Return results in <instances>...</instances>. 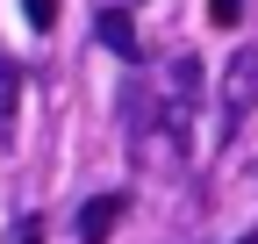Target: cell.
<instances>
[{"label":"cell","instance_id":"6da1fadb","mask_svg":"<svg viewBox=\"0 0 258 244\" xmlns=\"http://www.w3.org/2000/svg\"><path fill=\"white\" fill-rule=\"evenodd\" d=\"M251 101H258V50H237L230 79H222V130H237L251 115Z\"/></svg>","mask_w":258,"mask_h":244},{"label":"cell","instance_id":"7a4b0ae2","mask_svg":"<svg viewBox=\"0 0 258 244\" xmlns=\"http://www.w3.org/2000/svg\"><path fill=\"white\" fill-rule=\"evenodd\" d=\"M122 216H129V194H93V201L79 208V244H108Z\"/></svg>","mask_w":258,"mask_h":244},{"label":"cell","instance_id":"3957f363","mask_svg":"<svg viewBox=\"0 0 258 244\" xmlns=\"http://www.w3.org/2000/svg\"><path fill=\"white\" fill-rule=\"evenodd\" d=\"M93 29H101V43H108L115 57H129V65L144 57V50H137V22H129L122 8H101V22H93Z\"/></svg>","mask_w":258,"mask_h":244},{"label":"cell","instance_id":"277c9868","mask_svg":"<svg viewBox=\"0 0 258 244\" xmlns=\"http://www.w3.org/2000/svg\"><path fill=\"white\" fill-rule=\"evenodd\" d=\"M15 94H22V79H15L8 65H0V137L15 130Z\"/></svg>","mask_w":258,"mask_h":244},{"label":"cell","instance_id":"5b68a950","mask_svg":"<svg viewBox=\"0 0 258 244\" xmlns=\"http://www.w3.org/2000/svg\"><path fill=\"white\" fill-rule=\"evenodd\" d=\"M22 15H29V29H50L57 22V0H22Z\"/></svg>","mask_w":258,"mask_h":244},{"label":"cell","instance_id":"8992f818","mask_svg":"<svg viewBox=\"0 0 258 244\" xmlns=\"http://www.w3.org/2000/svg\"><path fill=\"white\" fill-rule=\"evenodd\" d=\"M208 15H215L222 29H237V15H244V0H208Z\"/></svg>","mask_w":258,"mask_h":244},{"label":"cell","instance_id":"52a82bcc","mask_svg":"<svg viewBox=\"0 0 258 244\" xmlns=\"http://www.w3.org/2000/svg\"><path fill=\"white\" fill-rule=\"evenodd\" d=\"M15 244H43V223H36V216H29V223L15 230Z\"/></svg>","mask_w":258,"mask_h":244},{"label":"cell","instance_id":"ba28073f","mask_svg":"<svg viewBox=\"0 0 258 244\" xmlns=\"http://www.w3.org/2000/svg\"><path fill=\"white\" fill-rule=\"evenodd\" d=\"M237 244H258V230H251V237H237Z\"/></svg>","mask_w":258,"mask_h":244}]
</instances>
